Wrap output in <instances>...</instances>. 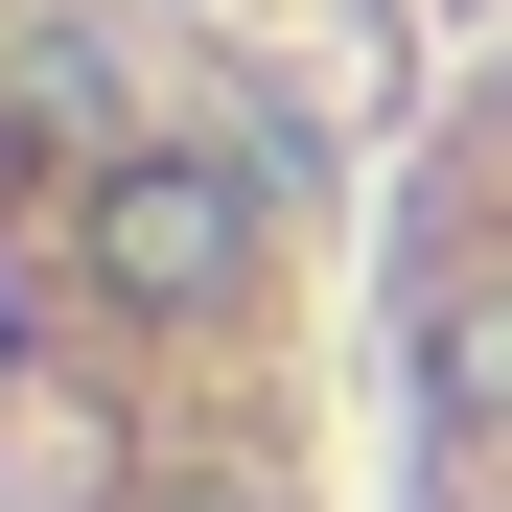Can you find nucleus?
Segmentation results:
<instances>
[{"mask_svg":"<svg viewBox=\"0 0 512 512\" xmlns=\"http://www.w3.org/2000/svg\"><path fill=\"white\" fill-rule=\"evenodd\" d=\"M396 489L512 512V70L396 187Z\"/></svg>","mask_w":512,"mask_h":512,"instance_id":"2","label":"nucleus"},{"mask_svg":"<svg viewBox=\"0 0 512 512\" xmlns=\"http://www.w3.org/2000/svg\"><path fill=\"white\" fill-rule=\"evenodd\" d=\"M0 512H326L303 210L140 0H0Z\"/></svg>","mask_w":512,"mask_h":512,"instance_id":"1","label":"nucleus"}]
</instances>
